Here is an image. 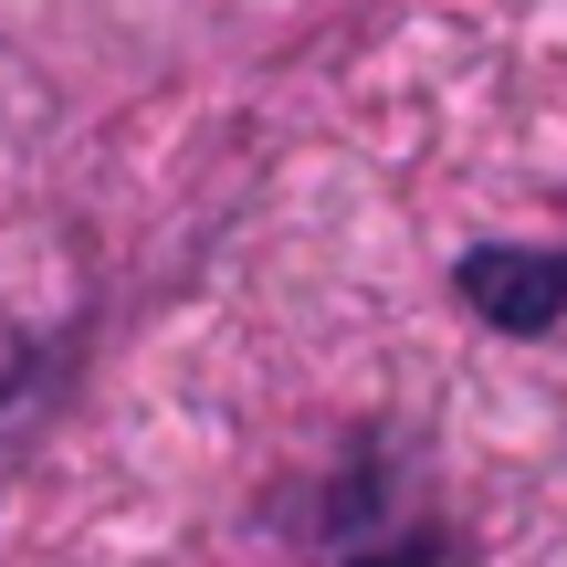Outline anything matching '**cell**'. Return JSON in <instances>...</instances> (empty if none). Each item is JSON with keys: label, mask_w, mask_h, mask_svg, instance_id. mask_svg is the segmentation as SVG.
I'll return each mask as SVG.
<instances>
[{"label": "cell", "mask_w": 567, "mask_h": 567, "mask_svg": "<svg viewBox=\"0 0 567 567\" xmlns=\"http://www.w3.org/2000/svg\"><path fill=\"white\" fill-rule=\"evenodd\" d=\"M463 305L494 316L505 337H547L567 316V252H473L463 264Z\"/></svg>", "instance_id": "6da1fadb"}, {"label": "cell", "mask_w": 567, "mask_h": 567, "mask_svg": "<svg viewBox=\"0 0 567 567\" xmlns=\"http://www.w3.org/2000/svg\"><path fill=\"white\" fill-rule=\"evenodd\" d=\"M21 379H32V358H21V337H11V326H0V410L21 400Z\"/></svg>", "instance_id": "7a4b0ae2"}]
</instances>
